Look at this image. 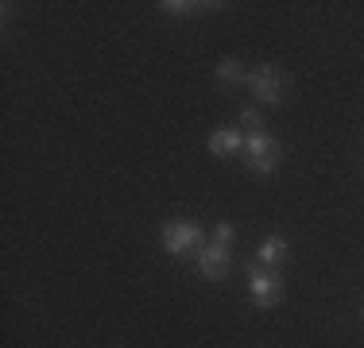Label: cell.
<instances>
[{
  "mask_svg": "<svg viewBox=\"0 0 364 348\" xmlns=\"http://www.w3.org/2000/svg\"><path fill=\"white\" fill-rule=\"evenodd\" d=\"M163 248H167L171 256H190V251L202 256L205 236H202V229L190 224V221H171L167 229H163Z\"/></svg>",
  "mask_w": 364,
  "mask_h": 348,
  "instance_id": "cell-1",
  "label": "cell"
},
{
  "mask_svg": "<svg viewBox=\"0 0 364 348\" xmlns=\"http://www.w3.org/2000/svg\"><path fill=\"white\" fill-rule=\"evenodd\" d=\"M248 85H252L256 101H264V104H279L283 101V70H275V66L256 70V74L248 77Z\"/></svg>",
  "mask_w": 364,
  "mask_h": 348,
  "instance_id": "cell-2",
  "label": "cell"
},
{
  "mask_svg": "<svg viewBox=\"0 0 364 348\" xmlns=\"http://www.w3.org/2000/svg\"><path fill=\"white\" fill-rule=\"evenodd\" d=\"M248 163H252L256 174H272L279 167V143L267 136H252L248 139Z\"/></svg>",
  "mask_w": 364,
  "mask_h": 348,
  "instance_id": "cell-3",
  "label": "cell"
},
{
  "mask_svg": "<svg viewBox=\"0 0 364 348\" xmlns=\"http://www.w3.org/2000/svg\"><path fill=\"white\" fill-rule=\"evenodd\" d=\"M283 298V283L275 275H264V271H252V302L256 306H275Z\"/></svg>",
  "mask_w": 364,
  "mask_h": 348,
  "instance_id": "cell-4",
  "label": "cell"
},
{
  "mask_svg": "<svg viewBox=\"0 0 364 348\" xmlns=\"http://www.w3.org/2000/svg\"><path fill=\"white\" fill-rule=\"evenodd\" d=\"M198 267H202V275H210V278H225L229 275V251L225 248H202V256H198Z\"/></svg>",
  "mask_w": 364,
  "mask_h": 348,
  "instance_id": "cell-5",
  "label": "cell"
},
{
  "mask_svg": "<svg viewBox=\"0 0 364 348\" xmlns=\"http://www.w3.org/2000/svg\"><path fill=\"white\" fill-rule=\"evenodd\" d=\"M210 151H213V155H232V151H240V128H218V132L210 136Z\"/></svg>",
  "mask_w": 364,
  "mask_h": 348,
  "instance_id": "cell-6",
  "label": "cell"
},
{
  "mask_svg": "<svg viewBox=\"0 0 364 348\" xmlns=\"http://www.w3.org/2000/svg\"><path fill=\"white\" fill-rule=\"evenodd\" d=\"M283 259H287V244H283L279 236L259 244V263H283Z\"/></svg>",
  "mask_w": 364,
  "mask_h": 348,
  "instance_id": "cell-7",
  "label": "cell"
},
{
  "mask_svg": "<svg viewBox=\"0 0 364 348\" xmlns=\"http://www.w3.org/2000/svg\"><path fill=\"white\" fill-rule=\"evenodd\" d=\"M218 77H221V85H237L240 77H245V66H240V58H221Z\"/></svg>",
  "mask_w": 364,
  "mask_h": 348,
  "instance_id": "cell-8",
  "label": "cell"
},
{
  "mask_svg": "<svg viewBox=\"0 0 364 348\" xmlns=\"http://www.w3.org/2000/svg\"><path fill=\"white\" fill-rule=\"evenodd\" d=\"M240 136H248V139H252V136H264V116H259L256 109H245V112H240Z\"/></svg>",
  "mask_w": 364,
  "mask_h": 348,
  "instance_id": "cell-9",
  "label": "cell"
},
{
  "mask_svg": "<svg viewBox=\"0 0 364 348\" xmlns=\"http://www.w3.org/2000/svg\"><path fill=\"white\" fill-rule=\"evenodd\" d=\"M167 12H175V16H190V12H198V8H218V4H178V0H167Z\"/></svg>",
  "mask_w": 364,
  "mask_h": 348,
  "instance_id": "cell-10",
  "label": "cell"
},
{
  "mask_svg": "<svg viewBox=\"0 0 364 348\" xmlns=\"http://www.w3.org/2000/svg\"><path fill=\"white\" fill-rule=\"evenodd\" d=\"M229 240H232V229H229V224H218V248H225Z\"/></svg>",
  "mask_w": 364,
  "mask_h": 348,
  "instance_id": "cell-11",
  "label": "cell"
},
{
  "mask_svg": "<svg viewBox=\"0 0 364 348\" xmlns=\"http://www.w3.org/2000/svg\"><path fill=\"white\" fill-rule=\"evenodd\" d=\"M360 317H364V310H360Z\"/></svg>",
  "mask_w": 364,
  "mask_h": 348,
  "instance_id": "cell-12",
  "label": "cell"
}]
</instances>
